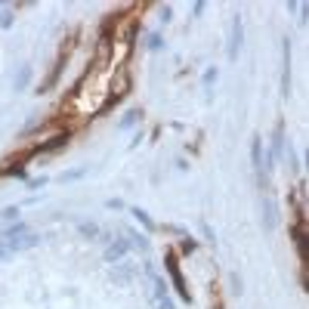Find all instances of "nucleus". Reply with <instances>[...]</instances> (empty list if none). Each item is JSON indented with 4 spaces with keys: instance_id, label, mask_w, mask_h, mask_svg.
<instances>
[{
    "instance_id": "obj_18",
    "label": "nucleus",
    "mask_w": 309,
    "mask_h": 309,
    "mask_svg": "<svg viewBox=\"0 0 309 309\" xmlns=\"http://www.w3.org/2000/svg\"><path fill=\"white\" fill-rule=\"evenodd\" d=\"M10 257H13V254H10V248H7V244H4V241H0V263H7V260H10Z\"/></svg>"
},
{
    "instance_id": "obj_1",
    "label": "nucleus",
    "mask_w": 309,
    "mask_h": 309,
    "mask_svg": "<svg viewBox=\"0 0 309 309\" xmlns=\"http://www.w3.org/2000/svg\"><path fill=\"white\" fill-rule=\"evenodd\" d=\"M164 266H167V275H170V282H173V291L179 294V300H182V303H192V294H189V288H186V279H182V272H179V257H176L173 251H167V257H164Z\"/></svg>"
},
{
    "instance_id": "obj_19",
    "label": "nucleus",
    "mask_w": 309,
    "mask_h": 309,
    "mask_svg": "<svg viewBox=\"0 0 309 309\" xmlns=\"http://www.w3.org/2000/svg\"><path fill=\"white\" fill-rule=\"evenodd\" d=\"M25 84H28V68H25V71H22V74H19V77H16V87H19V90H22V87H25Z\"/></svg>"
},
{
    "instance_id": "obj_13",
    "label": "nucleus",
    "mask_w": 309,
    "mask_h": 309,
    "mask_svg": "<svg viewBox=\"0 0 309 309\" xmlns=\"http://www.w3.org/2000/svg\"><path fill=\"white\" fill-rule=\"evenodd\" d=\"M16 217H19V204H10V207L0 210V220H4V223H10V220H16Z\"/></svg>"
},
{
    "instance_id": "obj_2",
    "label": "nucleus",
    "mask_w": 309,
    "mask_h": 309,
    "mask_svg": "<svg viewBox=\"0 0 309 309\" xmlns=\"http://www.w3.org/2000/svg\"><path fill=\"white\" fill-rule=\"evenodd\" d=\"M241 37H244V28H241V16L232 19V31H229V59L235 62L238 59V47H241Z\"/></svg>"
},
{
    "instance_id": "obj_14",
    "label": "nucleus",
    "mask_w": 309,
    "mask_h": 309,
    "mask_svg": "<svg viewBox=\"0 0 309 309\" xmlns=\"http://www.w3.org/2000/svg\"><path fill=\"white\" fill-rule=\"evenodd\" d=\"M0 28H13V10H4V16H0Z\"/></svg>"
},
{
    "instance_id": "obj_9",
    "label": "nucleus",
    "mask_w": 309,
    "mask_h": 309,
    "mask_svg": "<svg viewBox=\"0 0 309 309\" xmlns=\"http://www.w3.org/2000/svg\"><path fill=\"white\" fill-rule=\"evenodd\" d=\"M282 142H285V124L279 121L275 124V142H272V158H275V154H282Z\"/></svg>"
},
{
    "instance_id": "obj_12",
    "label": "nucleus",
    "mask_w": 309,
    "mask_h": 309,
    "mask_svg": "<svg viewBox=\"0 0 309 309\" xmlns=\"http://www.w3.org/2000/svg\"><path fill=\"white\" fill-rule=\"evenodd\" d=\"M77 229H81L84 238H96V235H99V226H96V223H81Z\"/></svg>"
},
{
    "instance_id": "obj_8",
    "label": "nucleus",
    "mask_w": 309,
    "mask_h": 309,
    "mask_svg": "<svg viewBox=\"0 0 309 309\" xmlns=\"http://www.w3.org/2000/svg\"><path fill=\"white\" fill-rule=\"evenodd\" d=\"M260 151H263V139H260V136H254V139H251V158H254L257 173H263V158H260Z\"/></svg>"
},
{
    "instance_id": "obj_10",
    "label": "nucleus",
    "mask_w": 309,
    "mask_h": 309,
    "mask_svg": "<svg viewBox=\"0 0 309 309\" xmlns=\"http://www.w3.org/2000/svg\"><path fill=\"white\" fill-rule=\"evenodd\" d=\"M130 213H133V217H136V220H139V223H142V226L148 229V232H154V223H151V217H148V213H145L142 207H130Z\"/></svg>"
},
{
    "instance_id": "obj_11",
    "label": "nucleus",
    "mask_w": 309,
    "mask_h": 309,
    "mask_svg": "<svg viewBox=\"0 0 309 309\" xmlns=\"http://www.w3.org/2000/svg\"><path fill=\"white\" fill-rule=\"evenodd\" d=\"M136 121H139V108H133V111H127V114H124V121L118 124V130H130Z\"/></svg>"
},
{
    "instance_id": "obj_4",
    "label": "nucleus",
    "mask_w": 309,
    "mask_h": 309,
    "mask_svg": "<svg viewBox=\"0 0 309 309\" xmlns=\"http://www.w3.org/2000/svg\"><path fill=\"white\" fill-rule=\"evenodd\" d=\"M37 241H41V238H37L34 232H25V235H16V238H10V241H4V244L10 248V254H19V251H28V248H34Z\"/></svg>"
},
{
    "instance_id": "obj_3",
    "label": "nucleus",
    "mask_w": 309,
    "mask_h": 309,
    "mask_svg": "<svg viewBox=\"0 0 309 309\" xmlns=\"http://www.w3.org/2000/svg\"><path fill=\"white\" fill-rule=\"evenodd\" d=\"M291 235H294V244H297V254H300V260L306 263V220L300 217L294 226H291Z\"/></svg>"
},
{
    "instance_id": "obj_21",
    "label": "nucleus",
    "mask_w": 309,
    "mask_h": 309,
    "mask_svg": "<svg viewBox=\"0 0 309 309\" xmlns=\"http://www.w3.org/2000/svg\"><path fill=\"white\" fill-rule=\"evenodd\" d=\"M213 77H217V68H210V71L204 74V84H213Z\"/></svg>"
},
{
    "instance_id": "obj_7",
    "label": "nucleus",
    "mask_w": 309,
    "mask_h": 309,
    "mask_svg": "<svg viewBox=\"0 0 309 309\" xmlns=\"http://www.w3.org/2000/svg\"><path fill=\"white\" fill-rule=\"evenodd\" d=\"M127 248H130L127 241H114V244H108V251H105V260H108V263H114V260H121V257L127 254Z\"/></svg>"
},
{
    "instance_id": "obj_17",
    "label": "nucleus",
    "mask_w": 309,
    "mask_h": 309,
    "mask_svg": "<svg viewBox=\"0 0 309 309\" xmlns=\"http://www.w3.org/2000/svg\"><path fill=\"white\" fill-rule=\"evenodd\" d=\"M161 47V34H151L148 37V50H158Z\"/></svg>"
},
{
    "instance_id": "obj_6",
    "label": "nucleus",
    "mask_w": 309,
    "mask_h": 309,
    "mask_svg": "<svg viewBox=\"0 0 309 309\" xmlns=\"http://www.w3.org/2000/svg\"><path fill=\"white\" fill-rule=\"evenodd\" d=\"M65 142H68V133H59V136H53L50 142H44V145H37V154H41V151H44V154H47V151H59V148H62Z\"/></svg>"
},
{
    "instance_id": "obj_5",
    "label": "nucleus",
    "mask_w": 309,
    "mask_h": 309,
    "mask_svg": "<svg viewBox=\"0 0 309 309\" xmlns=\"http://www.w3.org/2000/svg\"><path fill=\"white\" fill-rule=\"evenodd\" d=\"M282 96L291 93V41H285V77H282Z\"/></svg>"
},
{
    "instance_id": "obj_20",
    "label": "nucleus",
    "mask_w": 309,
    "mask_h": 309,
    "mask_svg": "<svg viewBox=\"0 0 309 309\" xmlns=\"http://www.w3.org/2000/svg\"><path fill=\"white\" fill-rule=\"evenodd\" d=\"M158 309H173V303H170V297H158Z\"/></svg>"
},
{
    "instance_id": "obj_16",
    "label": "nucleus",
    "mask_w": 309,
    "mask_h": 309,
    "mask_svg": "<svg viewBox=\"0 0 309 309\" xmlns=\"http://www.w3.org/2000/svg\"><path fill=\"white\" fill-rule=\"evenodd\" d=\"M127 235H130V238H133V244H136V248H139V251H145V248H148V241H145V238H142V235H136V232H127Z\"/></svg>"
},
{
    "instance_id": "obj_15",
    "label": "nucleus",
    "mask_w": 309,
    "mask_h": 309,
    "mask_svg": "<svg viewBox=\"0 0 309 309\" xmlns=\"http://www.w3.org/2000/svg\"><path fill=\"white\" fill-rule=\"evenodd\" d=\"M195 248H198V241H195V238H189V235L182 238V254H192Z\"/></svg>"
}]
</instances>
